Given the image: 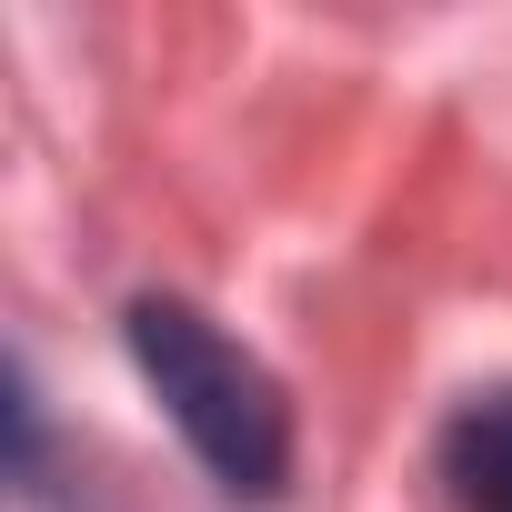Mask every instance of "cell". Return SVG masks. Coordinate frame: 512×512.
<instances>
[{
  "instance_id": "cell-1",
  "label": "cell",
  "mask_w": 512,
  "mask_h": 512,
  "mask_svg": "<svg viewBox=\"0 0 512 512\" xmlns=\"http://www.w3.org/2000/svg\"><path fill=\"white\" fill-rule=\"evenodd\" d=\"M131 362L151 372V392L171 402L181 442L211 462L221 492H251V502L282 492V472H292V402L231 332H211L191 302H131Z\"/></svg>"
},
{
  "instance_id": "cell-2",
  "label": "cell",
  "mask_w": 512,
  "mask_h": 512,
  "mask_svg": "<svg viewBox=\"0 0 512 512\" xmlns=\"http://www.w3.org/2000/svg\"><path fill=\"white\" fill-rule=\"evenodd\" d=\"M442 482L462 512H512V382L472 392L442 432Z\"/></svg>"
}]
</instances>
